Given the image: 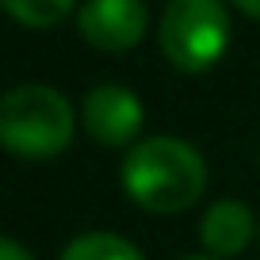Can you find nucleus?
I'll use <instances>...</instances> for the list:
<instances>
[{"instance_id": "1", "label": "nucleus", "mask_w": 260, "mask_h": 260, "mask_svg": "<svg viewBox=\"0 0 260 260\" xmlns=\"http://www.w3.org/2000/svg\"><path fill=\"white\" fill-rule=\"evenodd\" d=\"M122 187L153 214H180L195 207L207 187V165L180 138H146L122 161Z\"/></svg>"}, {"instance_id": "2", "label": "nucleus", "mask_w": 260, "mask_h": 260, "mask_svg": "<svg viewBox=\"0 0 260 260\" xmlns=\"http://www.w3.org/2000/svg\"><path fill=\"white\" fill-rule=\"evenodd\" d=\"M0 138L8 153L27 161L54 157L73 138V107L46 84H19L0 104Z\"/></svg>"}, {"instance_id": "3", "label": "nucleus", "mask_w": 260, "mask_h": 260, "mask_svg": "<svg viewBox=\"0 0 260 260\" xmlns=\"http://www.w3.org/2000/svg\"><path fill=\"white\" fill-rule=\"evenodd\" d=\"M230 16L222 0H169L161 16V50L180 73H203L226 54Z\"/></svg>"}, {"instance_id": "4", "label": "nucleus", "mask_w": 260, "mask_h": 260, "mask_svg": "<svg viewBox=\"0 0 260 260\" xmlns=\"http://www.w3.org/2000/svg\"><path fill=\"white\" fill-rule=\"evenodd\" d=\"M77 23L96 50L119 54V50H130L142 42L149 16L142 0H84Z\"/></svg>"}, {"instance_id": "5", "label": "nucleus", "mask_w": 260, "mask_h": 260, "mask_svg": "<svg viewBox=\"0 0 260 260\" xmlns=\"http://www.w3.org/2000/svg\"><path fill=\"white\" fill-rule=\"evenodd\" d=\"M84 130L100 146H126L142 130V104L122 84H100L84 96Z\"/></svg>"}, {"instance_id": "6", "label": "nucleus", "mask_w": 260, "mask_h": 260, "mask_svg": "<svg viewBox=\"0 0 260 260\" xmlns=\"http://www.w3.org/2000/svg\"><path fill=\"white\" fill-rule=\"evenodd\" d=\"M199 234H203V245L214 256H237L252 241V214L234 199H222L203 214Z\"/></svg>"}, {"instance_id": "7", "label": "nucleus", "mask_w": 260, "mask_h": 260, "mask_svg": "<svg viewBox=\"0 0 260 260\" xmlns=\"http://www.w3.org/2000/svg\"><path fill=\"white\" fill-rule=\"evenodd\" d=\"M61 260H142V252L119 234H81L69 241Z\"/></svg>"}, {"instance_id": "8", "label": "nucleus", "mask_w": 260, "mask_h": 260, "mask_svg": "<svg viewBox=\"0 0 260 260\" xmlns=\"http://www.w3.org/2000/svg\"><path fill=\"white\" fill-rule=\"evenodd\" d=\"M4 8L23 27H54L73 8V0H4Z\"/></svg>"}, {"instance_id": "9", "label": "nucleus", "mask_w": 260, "mask_h": 260, "mask_svg": "<svg viewBox=\"0 0 260 260\" xmlns=\"http://www.w3.org/2000/svg\"><path fill=\"white\" fill-rule=\"evenodd\" d=\"M0 260H31V252H23V245H19V241L4 237V245H0Z\"/></svg>"}, {"instance_id": "10", "label": "nucleus", "mask_w": 260, "mask_h": 260, "mask_svg": "<svg viewBox=\"0 0 260 260\" xmlns=\"http://www.w3.org/2000/svg\"><path fill=\"white\" fill-rule=\"evenodd\" d=\"M234 4H237V8H245L249 16H256V19H260V0H234Z\"/></svg>"}, {"instance_id": "11", "label": "nucleus", "mask_w": 260, "mask_h": 260, "mask_svg": "<svg viewBox=\"0 0 260 260\" xmlns=\"http://www.w3.org/2000/svg\"><path fill=\"white\" fill-rule=\"evenodd\" d=\"M191 260H207V256H191Z\"/></svg>"}]
</instances>
